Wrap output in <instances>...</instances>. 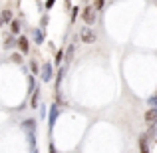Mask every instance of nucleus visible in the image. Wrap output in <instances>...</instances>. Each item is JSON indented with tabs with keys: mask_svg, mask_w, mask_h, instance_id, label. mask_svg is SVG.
Here are the masks:
<instances>
[{
	"mask_svg": "<svg viewBox=\"0 0 157 153\" xmlns=\"http://www.w3.org/2000/svg\"><path fill=\"white\" fill-rule=\"evenodd\" d=\"M155 119H157V109H155V107H149L147 113H145V121L151 125V123H155Z\"/></svg>",
	"mask_w": 157,
	"mask_h": 153,
	"instance_id": "6",
	"label": "nucleus"
},
{
	"mask_svg": "<svg viewBox=\"0 0 157 153\" xmlns=\"http://www.w3.org/2000/svg\"><path fill=\"white\" fill-rule=\"evenodd\" d=\"M40 24H42V28L48 26V16H42V20H40Z\"/></svg>",
	"mask_w": 157,
	"mask_h": 153,
	"instance_id": "21",
	"label": "nucleus"
},
{
	"mask_svg": "<svg viewBox=\"0 0 157 153\" xmlns=\"http://www.w3.org/2000/svg\"><path fill=\"white\" fill-rule=\"evenodd\" d=\"M10 30H12V34H18L20 32V22L18 20H10Z\"/></svg>",
	"mask_w": 157,
	"mask_h": 153,
	"instance_id": "12",
	"label": "nucleus"
},
{
	"mask_svg": "<svg viewBox=\"0 0 157 153\" xmlns=\"http://www.w3.org/2000/svg\"><path fill=\"white\" fill-rule=\"evenodd\" d=\"M30 70H32V74H40V66L36 62H30Z\"/></svg>",
	"mask_w": 157,
	"mask_h": 153,
	"instance_id": "16",
	"label": "nucleus"
},
{
	"mask_svg": "<svg viewBox=\"0 0 157 153\" xmlns=\"http://www.w3.org/2000/svg\"><path fill=\"white\" fill-rule=\"evenodd\" d=\"M16 42H18V48H20V50H22L24 54L30 50V44H28V38H26V36H20V38L16 40Z\"/></svg>",
	"mask_w": 157,
	"mask_h": 153,
	"instance_id": "7",
	"label": "nucleus"
},
{
	"mask_svg": "<svg viewBox=\"0 0 157 153\" xmlns=\"http://www.w3.org/2000/svg\"><path fill=\"white\" fill-rule=\"evenodd\" d=\"M0 20H2V22H4V20H6V22H10V20H12V12L10 10H4L2 16H0Z\"/></svg>",
	"mask_w": 157,
	"mask_h": 153,
	"instance_id": "13",
	"label": "nucleus"
},
{
	"mask_svg": "<svg viewBox=\"0 0 157 153\" xmlns=\"http://www.w3.org/2000/svg\"><path fill=\"white\" fill-rule=\"evenodd\" d=\"M155 101H157V98L151 96V98H149V107H155Z\"/></svg>",
	"mask_w": 157,
	"mask_h": 153,
	"instance_id": "23",
	"label": "nucleus"
},
{
	"mask_svg": "<svg viewBox=\"0 0 157 153\" xmlns=\"http://www.w3.org/2000/svg\"><path fill=\"white\" fill-rule=\"evenodd\" d=\"M28 86H30V88H28V92H34V90H36V80H34V78H28Z\"/></svg>",
	"mask_w": 157,
	"mask_h": 153,
	"instance_id": "14",
	"label": "nucleus"
},
{
	"mask_svg": "<svg viewBox=\"0 0 157 153\" xmlns=\"http://www.w3.org/2000/svg\"><path fill=\"white\" fill-rule=\"evenodd\" d=\"M54 2H56V0H46V8H52Z\"/></svg>",
	"mask_w": 157,
	"mask_h": 153,
	"instance_id": "24",
	"label": "nucleus"
},
{
	"mask_svg": "<svg viewBox=\"0 0 157 153\" xmlns=\"http://www.w3.org/2000/svg\"><path fill=\"white\" fill-rule=\"evenodd\" d=\"M22 127L28 131V133H36V119H26V121H22Z\"/></svg>",
	"mask_w": 157,
	"mask_h": 153,
	"instance_id": "5",
	"label": "nucleus"
},
{
	"mask_svg": "<svg viewBox=\"0 0 157 153\" xmlns=\"http://www.w3.org/2000/svg\"><path fill=\"white\" fill-rule=\"evenodd\" d=\"M155 133H157V129H155V123H151L149 125V131H147V141H155Z\"/></svg>",
	"mask_w": 157,
	"mask_h": 153,
	"instance_id": "11",
	"label": "nucleus"
},
{
	"mask_svg": "<svg viewBox=\"0 0 157 153\" xmlns=\"http://www.w3.org/2000/svg\"><path fill=\"white\" fill-rule=\"evenodd\" d=\"M139 151H141V153H149V141H147L145 135L139 137Z\"/></svg>",
	"mask_w": 157,
	"mask_h": 153,
	"instance_id": "8",
	"label": "nucleus"
},
{
	"mask_svg": "<svg viewBox=\"0 0 157 153\" xmlns=\"http://www.w3.org/2000/svg\"><path fill=\"white\" fill-rule=\"evenodd\" d=\"M58 113H60V109H58V103H52V107H50V119H48V125H50V129L54 127V123H56Z\"/></svg>",
	"mask_w": 157,
	"mask_h": 153,
	"instance_id": "4",
	"label": "nucleus"
},
{
	"mask_svg": "<svg viewBox=\"0 0 157 153\" xmlns=\"http://www.w3.org/2000/svg\"><path fill=\"white\" fill-rule=\"evenodd\" d=\"M74 52H76V46H74V44H72V46H70V48H68V56H66V58H68V60H72V56H74Z\"/></svg>",
	"mask_w": 157,
	"mask_h": 153,
	"instance_id": "18",
	"label": "nucleus"
},
{
	"mask_svg": "<svg viewBox=\"0 0 157 153\" xmlns=\"http://www.w3.org/2000/svg\"><path fill=\"white\" fill-rule=\"evenodd\" d=\"M64 56H66V54L62 52V50H58V52H56V58H54V60H56V64H58V66L62 64V58H64Z\"/></svg>",
	"mask_w": 157,
	"mask_h": 153,
	"instance_id": "15",
	"label": "nucleus"
},
{
	"mask_svg": "<svg viewBox=\"0 0 157 153\" xmlns=\"http://www.w3.org/2000/svg\"><path fill=\"white\" fill-rule=\"evenodd\" d=\"M12 62H16V64H22V56H20V54H12Z\"/></svg>",
	"mask_w": 157,
	"mask_h": 153,
	"instance_id": "17",
	"label": "nucleus"
},
{
	"mask_svg": "<svg viewBox=\"0 0 157 153\" xmlns=\"http://www.w3.org/2000/svg\"><path fill=\"white\" fill-rule=\"evenodd\" d=\"M32 34H34V42H36V44H42V42H44V34H42V30L34 28V30H32Z\"/></svg>",
	"mask_w": 157,
	"mask_h": 153,
	"instance_id": "9",
	"label": "nucleus"
},
{
	"mask_svg": "<svg viewBox=\"0 0 157 153\" xmlns=\"http://www.w3.org/2000/svg\"><path fill=\"white\" fill-rule=\"evenodd\" d=\"M80 38H82V42H86V44H94L96 42V34H94V30L88 28V26L80 30Z\"/></svg>",
	"mask_w": 157,
	"mask_h": 153,
	"instance_id": "1",
	"label": "nucleus"
},
{
	"mask_svg": "<svg viewBox=\"0 0 157 153\" xmlns=\"http://www.w3.org/2000/svg\"><path fill=\"white\" fill-rule=\"evenodd\" d=\"M40 78H42V82H50L54 78V68L50 62H46V64L42 66V72H40Z\"/></svg>",
	"mask_w": 157,
	"mask_h": 153,
	"instance_id": "3",
	"label": "nucleus"
},
{
	"mask_svg": "<svg viewBox=\"0 0 157 153\" xmlns=\"http://www.w3.org/2000/svg\"><path fill=\"white\" fill-rule=\"evenodd\" d=\"M76 18H78V6L72 10V22H76Z\"/></svg>",
	"mask_w": 157,
	"mask_h": 153,
	"instance_id": "22",
	"label": "nucleus"
},
{
	"mask_svg": "<svg viewBox=\"0 0 157 153\" xmlns=\"http://www.w3.org/2000/svg\"><path fill=\"white\" fill-rule=\"evenodd\" d=\"M50 153H56V147H54V143H50Z\"/></svg>",
	"mask_w": 157,
	"mask_h": 153,
	"instance_id": "25",
	"label": "nucleus"
},
{
	"mask_svg": "<svg viewBox=\"0 0 157 153\" xmlns=\"http://www.w3.org/2000/svg\"><path fill=\"white\" fill-rule=\"evenodd\" d=\"M38 101H40V92H38V88L32 92V100H30V105L32 107H38Z\"/></svg>",
	"mask_w": 157,
	"mask_h": 153,
	"instance_id": "10",
	"label": "nucleus"
},
{
	"mask_svg": "<svg viewBox=\"0 0 157 153\" xmlns=\"http://www.w3.org/2000/svg\"><path fill=\"white\" fill-rule=\"evenodd\" d=\"M82 16H84V22L88 24V28H90L96 22V10H94V6H86L84 12H82Z\"/></svg>",
	"mask_w": 157,
	"mask_h": 153,
	"instance_id": "2",
	"label": "nucleus"
},
{
	"mask_svg": "<svg viewBox=\"0 0 157 153\" xmlns=\"http://www.w3.org/2000/svg\"><path fill=\"white\" fill-rule=\"evenodd\" d=\"M94 10H104V0H96V8Z\"/></svg>",
	"mask_w": 157,
	"mask_h": 153,
	"instance_id": "19",
	"label": "nucleus"
},
{
	"mask_svg": "<svg viewBox=\"0 0 157 153\" xmlns=\"http://www.w3.org/2000/svg\"><path fill=\"white\" fill-rule=\"evenodd\" d=\"M0 26H2V20H0Z\"/></svg>",
	"mask_w": 157,
	"mask_h": 153,
	"instance_id": "26",
	"label": "nucleus"
},
{
	"mask_svg": "<svg viewBox=\"0 0 157 153\" xmlns=\"http://www.w3.org/2000/svg\"><path fill=\"white\" fill-rule=\"evenodd\" d=\"M12 46H14V42H12V38H8L6 42H4V48H8V50H10Z\"/></svg>",
	"mask_w": 157,
	"mask_h": 153,
	"instance_id": "20",
	"label": "nucleus"
}]
</instances>
